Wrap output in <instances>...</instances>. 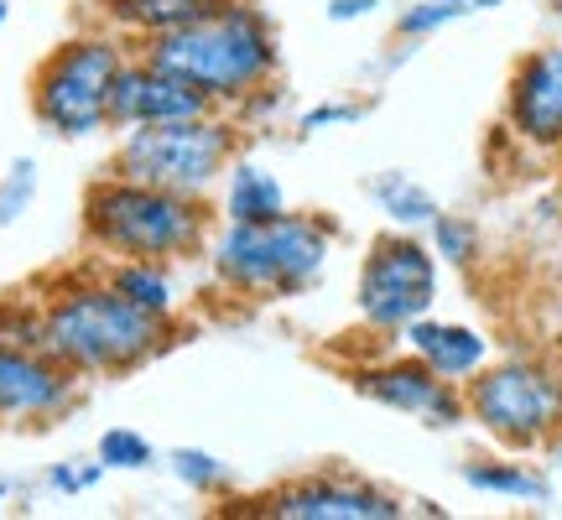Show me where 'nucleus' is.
I'll use <instances>...</instances> for the list:
<instances>
[{"label": "nucleus", "mask_w": 562, "mask_h": 520, "mask_svg": "<svg viewBox=\"0 0 562 520\" xmlns=\"http://www.w3.org/2000/svg\"><path fill=\"white\" fill-rule=\"evenodd\" d=\"M146 58L203 89L209 100H245L277 68V42L256 5H209L203 16L182 21L151 37Z\"/></svg>", "instance_id": "obj_1"}, {"label": "nucleus", "mask_w": 562, "mask_h": 520, "mask_svg": "<svg viewBox=\"0 0 562 520\" xmlns=\"http://www.w3.org/2000/svg\"><path fill=\"white\" fill-rule=\"evenodd\" d=\"M364 396L396 406L406 417H422L432 427H448V421L463 417V396L453 391V381H442L432 364H385V370H364L360 375Z\"/></svg>", "instance_id": "obj_13"}, {"label": "nucleus", "mask_w": 562, "mask_h": 520, "mask_svg": "<svg viewBox=\"0 0 562 520\" xmlns=\"http://www.w3.org/2000/svg\"><path fill=\"white\" fill-rule=\"evenodd\" d=\"M469 484L474 489H495V495H521V500H547V479H537V474H521V468H484V463H474L469 468Z\"/></svg>", "instance_id": "obj_19"}, {"label": "nucleus", "mask_w": 562, "mask_h": 520, "mask_svg": "<svg viewBox=\"0 0 562 520\" xmlns=\"http://www.w3.org/2000/svg\"><path fill=\"white\" fill-rule=\"evenodd\" d=\"M453 5H469V0H453Z\"/></svg>", "instance_id": "obj_30"}, {"label": "nucleus", "mask_w": 562, "mask_h": 520, "mask_svg": "<svg viewBox=\"0 0 562 520\" xmlns=\"http://www.w3.org/2000/svg\"><path fill=\"white\" fill-rule=\"evenodd\" d=\"M83 229L89 240L121 260H167L188 256L203 240V214L193 199L146 188L136 178H104L83 199Z\"/></svg>", "instance_id": "obj_3"}, {"label": "nucleus", "mask_w": 562, "mask_h": 520, "mask_svg": "<svg viewBox=\"0 0 562 520\" xmlns=\"http://www.w3.org/2000/svg\"><path fill=\"white\" fill-rule=\"evenodd\" d=\"M74 400V370L58 364L37 343L0 339V427H26L68 411Z\"/></svg>", "instance_id": "obj_9"}, {"label": "nucleus", "mask_w": 562, "mask_h": 520, "mask_svg": "<svg viewBox=\"0 0 562 520\" xmlns=\"http://www.w3.org/2000/svg\"><path fill=\"white\" fill-rule=\"evenodd\" d=\"M463 5H453V0H438V5H427V11H406L402 16V32H432V26H442V21H453Z\"/></svg>", "instance_id": "obj_24"}, {"label": "nucleus", "mask_w": 562, "mask_h": 520, "mask_svg": "<svg viewBox=\"0 0 562 520\" xmlns=\"http://www.w3.org/2000/svg\"><path fill=\"white\" fill-rule=\"evenodd\" d=\"M328 260V229L318 219L281 214L271 224H235L214 240V271L235 292H261V297H286L313 286Z\"/></svg>", "instance_id": "obj_4"}, {"label": "nucleus", "mask_w": 562, "mask_h": 520, "mask_svg": "<svg viewBox=\"0 0 562 520\" xmlns=\"http://www.w3.org/2000/svg\"><path fill=\"white\" fill-rule=\"evenodd\" d=\"M375 0H334V21H349V16H364Z\"/></svg>", "instance_id": "obj_27"}, {"label": "nucleus", "mask_w": 562, "mask_h": 520, "mask_svg": "<svg viewBox=\"0 0 562 520\" xmlns=\"http://www.w3.org/2000/svg\"><path fill=\"white\" fill-rule=\"evenodd\" d=\"M104 474V463H94V468H53V489H63V495H79V489H89V484Z\"/></svg>", "instance_id": "obj_25"}, {"label": "nucleus", "mask_w": 562, "mask_h": 520, "mask_svg": "<svg viewBox=\"0 0 562 520\" xmlns=\"http://www.w3.org/2000/svg\"><path fill=\"white\" fill-rule=\"evenodd\" d=\"M547 5H552V11H558V16H562V0H547Z\"/></svg>", "instance_id": "obj_28"}, {"label": "nucleus", "mask_w": 562, "mask_h": 520, "mask_svg": "<svg viewBox=\"0 0 562 520\" xmlns=\"http://www.w3.org/2000/svg\"><path fill=\"white\" fill-rule=\"evenodd\" d=\"M510 125L531 146H562V42L542 47L510 79Z\"/></svg>", "instance_id": "obj_11"}, {"label": "nucleus", "mask_w": 562, "mask_h": 520, "mask_svg": "<svg viewBox=\"0 0 562 520\" xmlns=\"http://www.w3.org/2000/svg\"><path fill=\"white\" fill-rule=\"evenodd\" d=\"M406 343L417 349L422 364H432L442 381H474L490 360V343L474 334V328H459V323H406Z\"/></svg>", "instance_id": "obj_14"}, {"label": "nucleus", "mask_w": 562, "mask_h": 520, "mask_svg": "<svg viewBox=\"0 0 562 520\" xmlns=\"http://www.w3.org/2000/svg\"><path fill=\"white\" fill-rule=\"evenodd\" d=\"M32 188H37V167H32V161H16V167H11V182L0 188V224L16 219L21 203L32 199Z\"/></svg>", "instance_id": "obj_21"}, {"label": "nucleus", "mask_w": 562, "mask_h": 520, "mask_svg": "<svg viewBox=\"0 0 562 520\" xmlns=\"http://www.w3.org/2000/svg\"><path fill=\"white\" fill-rule=\"evenodd\" d=\"M100 463L104 468H146L151 463V442L131 432V427H115L100 438Z\"/></svg>", "instance_id": "obj_20"}, {"label": "nucleus", "mask_w": 562, "mask_h": 520, "mask_svg": "<svg viewBox=\"0 0 562 520\" xmlns=\"http://www.w3.org/2000/svg\"><path fill=\"white\" fill-rule=\"evenodd\" d=\"M209 5H220V0H110V11H115L125 26L151 32V37L172 32V26H182V21L203 16Z\"/></svg>", "instance_id": "obj_17"}, {"label": "nucleus", "mask_w": 562, "mask_h": 520, "mask_svg": "<svg viewBox=\"0 0 562 520\" xmlns=\"http://www.w3.org/2000/svg\"><path fill=\"white\" fill-rule=\"evenodd\" d=\"M469 411L484 421V432H495L510 448L552 438L562 427V375L547 364L510 360L474 375L469 385Z\"/></svg>", "instance_id": "obj_7"}, {"label": "nucleus", "mask_w": 562, "mask_h": 520, "mask_svg": "<svg viewBox=\"0 0 562 520\" xmlns=\"http://www.w3.org/2000/svg\"><path fill=\"white\" fill-rule=\"evenodd\" d=\"M432 229H438V250L448 260H469L474 256V245H480L474 224H463V219H432Z\"/></svg>", "instance_id": "obj_22"}, {"label": "nucleus", "mask_w": 562, "mask_h": 520, "mask_svg": "<svg viewBox=\"0 0 562 520\" xmlns=\"http://www.w3.org/2000/svg\"><path fill=\"white\" fill-rule=\"evenodd\" d=\"M432 292H438V271H432V256L417 240H406V235L375 240V250H370V260L360 271L364 323L406 328V323H417L432 307Z\"/></svg>", "instance_id": "obj_8"}, {"label": "nucleus", "mask_w": 562, "mask_h": 520, "mask_svg": "<svg viewBox=\"0 0 562 520\" xmlns=\"http://www.w3.org/2000/svg\"><path fill=\"white\" fill-rule=\"evenodd\" d=\"M125 68L121 47L104 37H83L58 47L32 79L37 121L53 136H94L110 125V89Z\"/></svg>", "instance_id": "obj_6"}, {"label": "nucleus", "mask_w": 562, "mask_h": 520, "mask_svg": "<svg viewBox=\"0 0 562 520\" xmlns=\"http://www.w3.org/2000/svg\"><path fill=\"white\" fill-rule=\"evenodd\" d=\"M229 219L235 224H271L286 214V193H281V182L256 167V161H240V167H229Z\"/></svg>", "instance_id": "obj_15"}, {"label": "nucleus", "mask_w": 562, "mask_h": 520, "mask_svg": "<svg viewBox=\"0 0 562 520\" xmlns=\"http://www.w3.org/2000/svg\"><path fill=\"white\" fill-rule=\"evenodd\" d=\"M209 94L193 89L188 79L167 74L157 63H125L115 74V89H110V125H161V121H193V115H209Z\"/></svg>", "instance_id": "obj_10"}, {"label": "nucleus", "mask_w": 562, "mask_h": 520, "mask_svg": "<svg viewBox=\"0 0 562 520\" xmlns=\"http://www.w3.org/2000/svg\"><path fill=\"white\" fill-rule=\"evenodd\" d=\"M235 151V131L214 115L193 121H161V125H131L121 140V178H136L146 188H167L193 199L224 172Z\"/></svg>", "instance_id": "obj_5"}, {"label": "nucleus", "mask_w": 562, "mask_h": 520, "mask_svg": "<svg viewBox=\"0 0 562 520\" xmlns=\"http://www.w3.org/2000/svg\"><path fill=\"white\" fill-rule=\"evenodd\" d=\"M266 516L281 520H391L402 516V505L355 479H307L292 489H277L266 500Z\"/></svg>", "instance_id": "obj_12"}, {"label": "nucleus", "mask_w": 562, "mask_h": 520, "mask_svg": "<svg viewBox=\"0 0 562 520\" xmlns=\"http://www.w3.org/2000/svg\"><path fill=\"white\" fill-rule=\"evenodd\" d=\"M0 21H5V0H0Z\"/></svg>", "instance_id": "obj_29"}, {"label": "nucleus", "mask_w": 562, "mask_h": 520, "mask_svg": "<svg viewBox=\"0 0 562 520\" xmlns=\"http://www.w3.org/2000/svg\"><path fill=\"white\" fill-rule=\"evenodd\" d=\"M167 343V318L121 297L110 281L74 286L42 313V349L74 375H121Z\"/></svg>", "instance_id": "obj_2"}, {"label": "nucleus", "mask_w": 562, "mask_h": 520, "mask_svg": "<svg viewBox=\"0 0 562 520\" xmlns=\"http://www.w3.org/2000/svg\"><path fill=\"white\" fill-rule=\"evenodd\" d=\"M375 193H381L385 214H391L396 224H432V219H438V203L427 199V193H422L417 182H406V178H385L381 188H375Z\"/></svg>", "instance_id": "obj_18"}, {"label": "nucleus", "mask_w": 562, "mask_h": 520, "mask_svg": "<svg viewBox=\"0 0 562 520\" xmlns=\"http://www.w3.org/2000/svg\"><path fill=\"white\" fill-rule=\"evenodd\" d=\"M172 468H178L188 484H199V489H214V484L224 479L220 463L209 459V453H193V448H178V453H172Z\"/></svg>", "instance_id": "obj_23"}, {"label": "nucleus", "mask_w": 562, "mask_h": 520, "mask_svg": "<svg viewBox=\"0 0 562 520\" xmlns=\"http://www.w3.org/2000/svg\"><path fill=\"white\" fill-rule=\"evenodd\" d=\"M334 121H355V110H339V104H328V110H307V115H302V131H318V125H334Z\"/></svg>", "instance_id": "obj_26"}, {"label": "nucleus", "mask_w": 562, "mask_h": 520, "mask_svg": "<svg viewBox=\"0 0 562 520\" xmlns=\"http://www.w3.org/2000/svg\"><path fill=\"white\" fill-rule=\"evenodd\" d=\"M110 286L121 292V297H131L136 307H146V313H157V318H167L172 313V281L157 271V260H121L115 271H110Z\"/></svg>", "instance_id": "obj_16"}]
</instances>
